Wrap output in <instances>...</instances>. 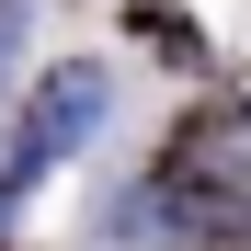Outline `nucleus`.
<instances>
[]
</instances>
